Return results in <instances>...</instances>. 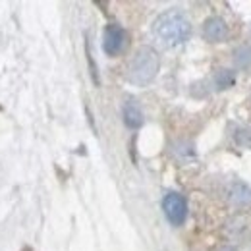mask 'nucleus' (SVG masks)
Instances as JSON below:
<instances>
[{
  "label": "nucleus",
  "mask_w": 251,
  "mask_h": 251,
  "mask_svg": "<svg viewBox=\"0 0 251 251\" xmlns=\"http://www.w3.org/2000/svg\"><path fill=\"white\" fill-rule=\"evenodd\" d=\"M153 33L164 47H180L191 37V24L180 10H166L153 24Z\"/></svg>",
  "instance_id": "f257e3e1"
},
{
  "label": "nucleus",
  "mask_w": 251,
  "mask_h": 251,
  "mask_svg": "<svg viewBox=\"0 0 251 251\" xmlns=\"http://www.w3.org/2000/svg\"><path fill=\"white\" fill-rule=\"evenodd\" d=\"M219 251H238L236 248H232V246H224V248H220Z\"/></svg>",
  "instance_id": "9b49d317"
},
{
  "label": "nucleus",
  "mask_w": 251,
  "mask_h": 251,
  "mask_svg": "<svg viewBox=\"0 0 251 251\" xmlns=\"http://www.w3.org/2000/svg\"><path fill=\"white\" fill-rule=\"evenodd\" d=\"M234 62L238 68H251V45H242L234 52Z\"/></svg>",
  "instance_id": "1a4fd4ad"
},
{
  "label": "nucleus",
  "mask_w": 251,
  "mask_h": 251,
  "mask_svg": "<svg viewBox=\"0 0 251 251\" xmlns=\"http://www.w3.org/2000/svg\"><path fill=\"white\" fill-rule=\"evenodd\" d=\"M158 68H160V56L157 50L151 47H141L127 64V79L133 85L145 87L157 77Z\"/></svg>",
  "instance_id": "f03ea898"
},
{
  "label": "nucleus",
  "mask_w": 251,
  "mask_h": 251,
  "mask_svg": "<svg viewBox=\"0 0 251 251\" xmlns=\"http://www.w3.org/2000/svg\"><path fill=\"white\" fill-rule=\"evenodd\" d=\"M213 81L217 85V89H228L236 83V74L232 70H226V68H220L217 70V74L213 75Z\"/></svg>",
  "instance_id": "6e6552de"
},
{
  "label": "nucleus",
  "mask_w": 251,
  "mask_h": 251,
  "mask_svg": "<svg viewBox=\"0 0 251 251\" xmlns=\"http://www.w3.org/2000/svg\"><path fill=\"white\" fill-rule=\"evenodd\" d=\"M236 139L240 145H246V147H251V127H244L236 133Z\"/></svg>",
  "instance_id": "9d476101"
},
{
  "label": "nucleus",
  "mask_w": 251,
  "mask_h": 251,
  "mask_svg": "<svg viewBox=\"0 0 251 251\" xmlns=\"http://www.w3.org/2000/svg\"><path fill=\"white\" fill-rule=\"evenodd\" d=\"M162 211L172 226H182L188 219V201L176 191H168L162 197Z\"/></svg>",
  "instance_id": "7ed1b4c3"
},
{
  "label": "nucleus",
  "mask_w": 251,
  "mask_h": 251,
  "mask_svg": "<svg viewBox=\"0 0 251 251\" xmlns=\"http://www.w3.org/2000/svg\"><path fill=\"white\" fill-rule=\"evenodd\" d=\"M127 47V33L118 24H108L102 33V50L108 56H118L122 54Z\"/></svg>",
  "instance_id": "20e7f679"
},
{
  "label": "nucleus",
  "mask_w": 251,
  "mask_h": 251,
  "mask_svg": "<svg viewBox=\"0 0 251 251\" xmlns=\"http://www.w3.org/2000/svg\"><path fill=\"white\" fill-rule=\"evenodd\" d=\"M203 37L209 43H222V41H226V37H228V25H226V22L222 18H219V16L209 18L203 24Z\"/></svg>",
  "instance_id": "39448f33"
},
{
  "label": "nucleus",
  "mask_w": 251,
  "mask_h": 251,
  "mask_svg": "<svg viewBox=\"0 0 251 251\" xmlns=\"http://www.w3.org/2000/svg\"><path fill=\"white\" fill-rule=\"evenodd\" d=\"M122 114H124V124L131 129H137L143 124V110L139 106L137 100L133 99H127L124 102V108H122Z\"/></svg>",
  "instance_id": "423d86ee"
},
{
  "label": "nucleus",
  "mask_w": 251,
  "mask_h": 251,
  "mask_svg": "<svg viewBox=\"0 0 251 251\" xmlns=\"http://www.w3.org/2000/svg\"><path fill=\"white\" fill-rule=\"evenodd\" d=\"M228 199L234 205H250L251 203V188L244 182H234L228 191Z\"/></svg>",
  "instance_id": "0eeeda50"
}]
</instances>
